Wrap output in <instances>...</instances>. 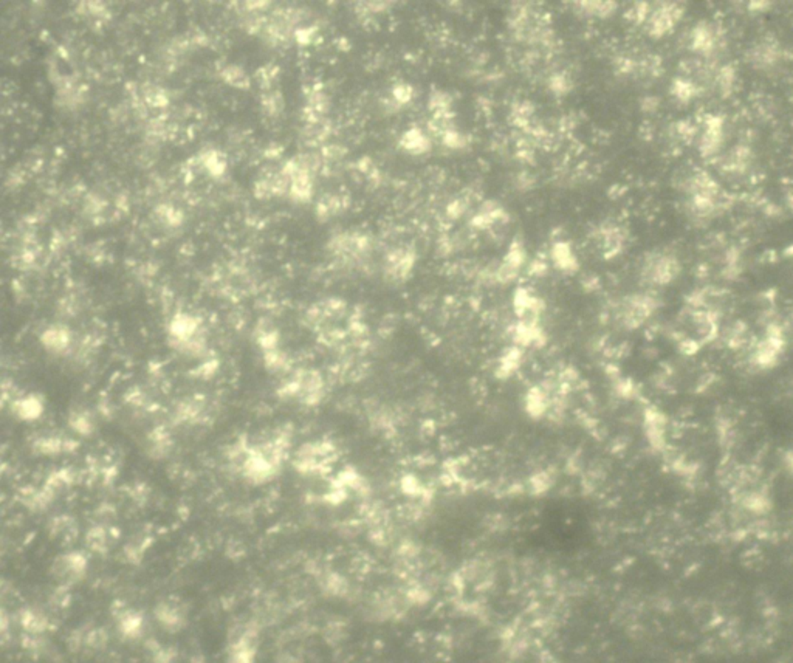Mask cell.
<instances>
[{
	"label": "cell",
	"instance_id": "cell-1",
	"mask_svg": "<svg viewBox=\"0 0 793 663\" xmlns=\"http://www.w3.org/2000/svg\"><path fill=\"white\" fill-rule=\"evenodd\" d=\"M676 273H677L676 262L668 258H659L651 260L647 265V270H644V275H647L648 279L657 284H665L668 281H671Z\"/></svg>",
	"mask_w": 793,
	"mask_h": 663
},
{
	"label": "cell",
	"instance_id": "cell-2",
	"mask_svg": "<svg viewBox=\"0 0 793 663\" xmlns=\"http://www.w3.org/2000/svg\"><path fill=\"white\" fill-rule=\"evenodd\" d=\"M651 302L647 298H634L629 302H626L625 307H623V312H621V318H623L625 324L627 325H639L643 319H647V316L651 312Z\"/></svg>",
	"mask_w": 793,
	"mask_h": 663
}]
</instances>
